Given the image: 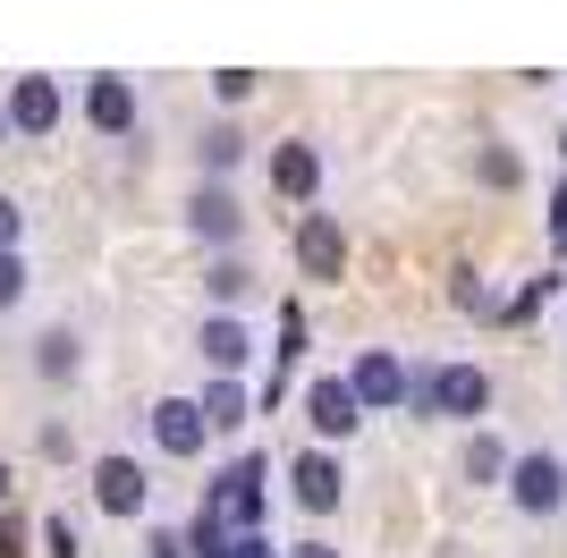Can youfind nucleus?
I'll use <instances>...</instances> for the list:
<instances>
[{"instance_id": "nucleus-1", "label": "nucleus", "mask_w": 567, "mask_h": 558, "mask_svg": "<svg viewBox=\"0 0 567 558\" xmlns=\"http://www.w3.org/2000/svg\"><path fill=\"white\" fill-rule=\"evenodd\" d=\"M213 516H229V534H255V516H262V457H237L229 474L213 483V499H204Z\"/></svg>"}, {"instance_id": "nucleus-2", "label": "nucleus", "mask_w": 567, "mask_h": 558, "mask_svg": "<svg viewBox=\"0 0 567 558\" xmlns=\"http://www.w3.org/2000/svg\"><path fill=\"white\" fill-rule=\"evenodd\" d=\"M508 499H517L525 516H550L567 499V465L550 457V448H534V457H517V474H508Z\"/></svg>"}, {"instance_id": "nucleus-3", "label": "nucleus", "mask_w": 567, "mask_h": 558, "mask_svg": "<svg viewBox=\"0 0 567 558\" xmlns=\"http://www.w3.org/2000/svg\"><path fill=\"white\" fill-rule=\"evenodd\" d=\"M297 262H306V279L348 271V229H339L331 211H306V220H297Z\"/></svg>"}, {"instance_id": "nucleus-4", "label": "nucleus", "mask_w": 567, "mask_h": 558, "mask_svg": "<svg viewBox=\"0 0 567 558\" xmlns=\"http://www.w3.org/2000/svg\"><path fill=\"white\" fill-rule=\"evenodd\" d=\"M492 406V372L483 364H441L432 372V415H483Z\"/></svg>"}, {"instance_id": "nucleus-5", "label": "nucleus", "mask_w": 567, "mask_h": 558, "mask_svg": "<svg viewBox=\"0 0 567 558\" xmlns=\"http://www.w3.org/2000/svg\"><path fill=\"white\" fill-rule=\"evenodd\" d=\"M94 499H102L111 516H144L153 483H144V465H136V457H102V465H94Z\"/></svg>"}, {"instance_id": "nucleus-6", "label": "nucleus", "mask_w": 567, "mask_h": 558, "mask_svg": "<svg viewBox=\"0 0 567 558\" xmlns=\"http://www.w3.org/2000/svg\"><path fill=\"white\" fill-rule=\"evenodd\" d=\"M153 441H162L169 457H195V448L213 441V423H204L195 397H162V406H153Z\"/></svg>"}, {"instance_id": "nucleus-7", "label": "nucleus", "mask_w": 567, "mask_h": 558, "mask_svg": "<svg viewBox=\"0 0 567 558\" xmlns=\"http://www.w3.org/2000/svg\"><path fill=\"white\" fill-rule=\"evenodd\" d=\"M9 127H18V136H51V127H60V85H51V76H18V85H9Z\"/></svg>"}, {"instance_id": "nucleus-8", "label": "nucleus", "mask_w": 567, "mask_h": 558, "mask_svg": "<svg viewBox=\"0 0 567 558\" xmlns=\"http://www.w3.org/2000/svg\"><path fill=\"white\" fill-rule=\"evenodd\" d=\"M348 390H355V406H399V397H406V364H399V355H381V348H364L355 372H348Z\"/></svg>"}, {"instance_id": "nucleus-9", "label": "nucleus", "mask_w": 567, "mask_h": 558, "mask_svg": "<svg viewBox=\"0 0 567 558\" xmlns=\"http://www.w3.org/2000/svg\"><path fill=\"white\" fill-rule=\"evenodd\" d=\"M85 118H94L102 136H127V127H136V93H127V76H94V85H85Z\"/></svg>"}, {"instance_id": "nucleus-10", "label": "nucleus", "mask_w": 567, "mask_h": 558, "mask_svg": "<svg viewBox=\"0 0 567 558\" xmlns=\"http://www.w3.org/2000/svg\"><path fill=\"white\" fill-rule=\"evenodd\" d=\"M306 415H313V432H322V441H348V432H355V415H364V406H355V390H348V381H313Z\"/></svg>"}, {"instance_id": "nucleus-11", "label": "nucleus", "mask_w": 567, "mask_h": 558, "mask_svg": "<svg viewBox=\"0 0 567 558\" xmlns=\"http://www.w3.org/2000/svg\"><path fill=\"white\" fill-rule=\"evenodd\" d=\"M195 348H204V364H213L220 381H229V372L246 364V355H255V339H246V322H229V313H213V322H204V339H195Z\"/></svg>"}, {"instance_id": "nucleus-12", "label": "nucleus", "mask_w": 567, "mask_h": 558, "mask_svg": "<svg viewBox=\"0 0 567 558\" xmlns=\"http://www.w3.org/2000/svg\"><path fill=\"white\" fill-rule=\"evenodd\" d=\"M288 483H297V499H306V508H339V465L322 457V448H306V457L288 465Z\"/></svg>"}, {"instance_id": "nucleus-13", "label": "nucleus", "mask_w": 567, "mask_h": 558, "mask_svg": "<svg viewBox=\"0 0 567 558\" xmlns=\"http://www.w3.org/2000/svg\"><path fill=\"white\" fill-rule=\"evenodd\" d=\"M187 220H195V237H220V246H229L246 211H237V195H229V186H204V195L187 204Z\"/></svg>"}, {"instance_id": "nucleus-14", "label": "nucleus", "mask_w": 567, "mask_h": 558, "mask_svg": "<svg viewBox=\"0 0 567 558\" xmlns=\"http://www.w3.org/2000/svg\"><path fill=\"white\" fill-rule=\"evenodd\" d=\"M271 186L306 204L313 186H322V162H313V144H280V153H271Z\"/></svg>"}, {"instance_id": "nucleus-15", "label": "nucleus", "mask_w": 567, "mask_h": 558, "mask_svg": "<svg viewBox=\"0 0 567 558\" xmlns=\"http://www.w3.org/2000/svg\"><path fill=\"white\" fill-rule=\"evenodd\" d=\"M508 474H517V457H508L492 432H474L466 441V483H508Z\"/></svg>"}, {"instance_id": "nucleus-16", "label": "nucleus", "mask_w": 567, "mask_h": 558, "mask_svg": "<svg viewBox=\"0 0 567 558\" xmlns=\"http://www.w3.org/2000/svg\"><path fill=\"white\" fill-rule=\"evenodd\" d=\"M237 550V534H229V516H213V508H195V525H187V558H229Z\"/></svg>"}, {"instance_id": "nucleus-17", "label": "nucleus", "mask_w": 567, "mask_h": 558, "mask_svg": "<svg viewBox=\"0 0 567 558\" xmlns=\"http://www.w3.org/2000/svg\"><path fill=\"white\" fill-rule=\"evenodd\" d=\"M195 406H204V423H213V432H237V423H246V390H237V381H213Z\"/></svg>"}, {"instance_id": "nucleus-18", "label": "nucleus", "mask_w": 567, "mask_h": 558, "mask_svg": "<svg viewBox=\"0 0 567 558\" xmlns=\"http://www.w3.org/2000/svg\"><path fill=\"white\" fill-rule=\"evenodd\" d=\"M237 153H246L237 127H213V136H204V169H237Z\"/></svg>"}, {"instance_id": "nucleus-19", "label": "nucleus", "mask_w": 567, "mask_h": 558, "mask_svg": "<svg viewBox=\"0 0 567 558\" xmlns=\"http://www.w3.org/2000/svg\"><path fill=\"white\" fill-rule=\"evenodd\" d=\"M34 364H43L51 381H60V372H76V339H69V330H51V339H43V355H34Z\"/></svg>"}, {"instance_id": "nucleus-20", "label": "nucleus", "mask_w": 567, "mask_h": 558, "mask_svg": "<svg viewBox=\"0 0 567 558\" xmlns=\"http://www.w3.org/2000/svg\"><path fill=\"white\" fill-rule=\"evenodd\" d=\"M246 288H255V271H246V262H213V297H220V304H237Z\"/></svg>"}, {"instance_id": "nucleus-21", "label": "nucleus", "mask_w": 567, "mask_h": 558, "mask_svg": "<svg viewBox=\"0 0 567 558\" xmlns=\"http://www.w3.org/2000/svg\"><path fill=\"white\" fill-rule=\"evenodd\" d=\"M474 169H483L492 186H517V153H508V144H483V162H474Z\"/></svg>"}, {"instance_id": "nucleus-22", "label": "nucleus", "mask_w": 567, "mask_h": 558, "mask_svg": "<svg viewBox=\"0 0 567 558\" xmlns=\"http://www.w3.org/2000/svg\"><path fill=\"white\" fill-rule=\"evenodd\" d=\"M213 93H220V102H246V93H255V69H220Z\"/></svg>"}, {"instance_id": "nucleus-23", "label": "nucleus", "mask_w": 567, "mask_h": 558, "mask_svg": "<svg viewBox=\"0 0 567 558\" xmlns=\"http://www.w3.org/2000/svg\"><path fill=\"white\" fill-rule=\"evenodd\" d=\"M550 288H559V279H525V288H517V304H508V322H525V313H534V304H543Z\"/></svg>"}, {"instance_id": "nucleus-24", "label": "nucleus", "mask_w": 567, "mask_h": 558, "mask_svg": "<svg viewBox=\"0 0 567 558\" xmlns=\"http://www.w3.org/2000/svg\"><path fill=\"white\" fill-rule=\"evenodd\" d=\"M18 297H25V262L0 255V304H18Z\"/></svg>"}, {"instance_id": "nucleus-25", "label": "nucleus", "mask_w": 567, "mask_h": 558, "mask_svg": "<svg viewBox=\"0 0 567 558\" xmlns=\"http://www.w3.org/2000/svg\"><path fill=\"white\" fill-rule=\"evenodd\" d=\"M0 558H25V525L9 508H0Z\"/></svg>"}, {"instance_id": "nucleus-26", "label": "nucleus", "mask_w": 567, "mask_h": 558, "mask_svg": "<svg viewBox=\"0 0 567 558\" xmlns=\"http://www.w3.org/2000/svg\"><path fill=\"white\" fill-rule=\"evenodd\" d=\"M550 246L567 255V178H559V195H550Z\"/></svg>"}, {"instance_id": "nucleus-27", "label": "nucleus", "mask_w": 567, "mask_h": 558, "mask_svg": "<svg viewBox=\"0 0 567 558\" xmlns=\"http://www.w3.org/2000/svg\"><path fill=\"white\" fill-rule=\"evenodd\" d=\"M0 255H18V204L0 195Z\"/></svg>"}, {"instance_id": "nucleus-28", "label": "nucleus", "mask_w": 567, "mask_h": 558, "mask_svg": "<svg viewBox=\"0 0 567 558\" xmlns=\"http://www.w3.org/2000/svg\"><path fill=\"white\" fill-rule=\"evenodd\" d=\"M51 558H76V534H69V516H51Z\"/></svg>"}, {"instance_id": "nucleus-29", "label": "nucleus", "mask_w": 567, "mask_h": 558, "mask_svg": "<svg viewBox=\"0 0 567 558\" xmlns=\"http://www.w3.org/2000/svg\"><path fill=\"white\" fill-rule=\"evenodd\" d=\"M153 558H187V534H153Z\"/></svg>"}, {"instance_id": "nucleus-30", "label": "nucleus", "mask_w": 567, "mask_h": 558, "mask_svg": "<svg viewBox=\"0 0 567 558\" xmlns=\"http://www.w3.org/2000/svg\"><path fill=\"white\" fill-rule=\"evenodd\" d=\"M229 558H271V541H255V534H237V550Z\"/></svg>"}, {"instance_id": "nucleus-31", "label": "nucleus", "mask_w": 567, "mask_h": 558, "mask_svg": "<svg viewBox=\"0 0 567 558\" xmlns=\"http://www.w3.org/2000/svg\"><path fill=\"white\" fill-rule=\"evenodd\" d=\"M288 558H339V550H331V541H297Z\"/></svg>"}, {"instance_id": "nucleus-32", "label": "nucleus", "mask_w": 567, "mask_h": 558, "mask_svg": "<svg viewBox=\"0 0 567 558\" xmlns=\"http://www.w3.org/2000/svg\"><path fill=\"white\" fill-rule=\"evenodd\" d=\"M9 483H18V474H9V457H0V499H9Z\"/></svg>"}]
</instances>
